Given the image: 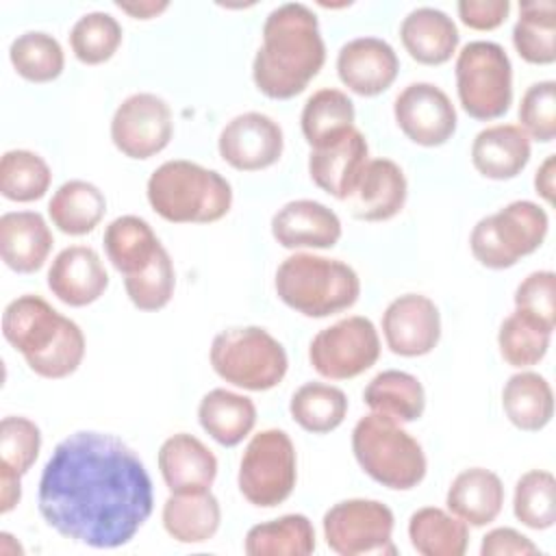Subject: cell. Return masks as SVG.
<instances>
[{
	"mask_svg": "<svg viewBox=\"0 0 556 556\" xmlns=\"http://www.w3.org/2000/svg\"><path fill=\"white\" fill-rule=\"evenodd\" d=\"M37 506L61 536L113 549L130 543L154 508L152 480L119 437L78 430L56 443L43 465Z\"/></svg>",
	"mask_w": 556,
	"mask_h": 556,
	"instance_id": "1",
	"label": "cell"
},
{
	"mask_svg": "<svg viewBox=\"0 0 556 556\" xmlns=\"http://www.w3.org/2000/svg\"><path fill=\"white\" fill-rule=\"evenodd\" d=\"M261 35L263 43L252 61L256 89L271 100L295 98L326 63L315 11L302 2H285L267 13Z\"/></svg>",
	"mask_w": 556,
	"mask_h": 556,
	"instance_id": "2",
	"label": "cell"
},
{
	"mask_svg": "<svg viewBox=\"0 0 556 556\" xmlns=\"http://www.w3.org/2000/svg\"><path fill=\"white\" fill-rule=\"evenodd\" d=\"M152 211L172 224H213L232 206V187L215 169L187 159L161 163L148 178Z\"/></svg>",
	"mask_w": 556,
	"mask_h": 556,
	"instance_id": "3",
	"label": "cell"
},
{
	"mask_svg": "<svg viewBox=\"0 0 556 556\" xmlns=\"http://www.w3.org/2000/svg\"><path fill=\"white\" fill-rule=\"evenodd\" d=\"M274 287L280 302L313 319L341 313L361 295V278L354 267L313 252L287 256L276 269Z\"/></svg>",
	"mask_w": 556,
	"mask_h": 556,
	"instance_id": "4",
	"label": "cell"
},
{
	"mask_svg": "<svg viewBox=\"0 0 556 556\" xmlns=\"http://www.w3.org/2000/svg\"><path fill=\"white\" fill-rule=\"evenodd\" d=\"M352 452L358 467L391 491L415 489L428 471L421 443L400 421L369 413L352 430Z\"/></svg>",
	"mask_w": 556,
	"mask_h": 556,
	"instance_id": "5",
	"label": "cell"
},
{
	"mask_svg": "<svg viewBox=\"0 0 556 556\" xmlns=\"http://www.w3.org/2000/svg\"><path fill=\"white\" fill-rule=\"evenodd\" d=\"M208 361L222 380L245 391H269L282 382L289 369L282 343L261 326H237L217 332Z\"/></svg>",
	"mask_w": 556,
	"mask_h": 556,
	"instance_id": "6",
	"label": "cell"
},
{
	"mask_svg": "<svg viewBox=\"0 0 556 556\" xmlns=\"http://www.w3.org/2000/svg\"><path fill=\"white\" fill-rule=\"evenodd\" d=\"M547 228L549 217L543 206L532 200H513L476 222L469 250L482 267L508 269L543 245Z\"/></svg>",
	"mask_w": 556,
	"mask_h": 556,
	"instance_id": "7",
	"label": "cell"
},
{
	"mask_svg": "<svg viewBox=\"0 0 556 556\" xmlns=\"http://www.w3.org/2000/svg\"><path fill=\"white\" fill-rule=\"evenodd\" d=\"M454 76L458 102L469 117L491 122L510 109L513 63L500 43L484 39L465 43L456 54Z\"/></svg>",
	"mask_w": 556,
	"mask_h": 556,
	"instance_id": "8",
	"label": "cell"
},
{
	"mask_svg": "<svg viewBox=\"0 0 556 556\" xmlns=\"http://www.w3.org/2000/svg\"><path fill=\"white\" fill-rule=\"evenodd\" d=\"M298 454L285 430L267 428L256 432L239 460V493L256 508L282 504L295 489Z\"/></svg>",
	"mask_w": 556,
	"mask_h": 556,
	"instance_id": "9",
	"label": "cell"
},
{
	"mask_svg": "<svg viewBox=\"0 0 556 556\" xmlns=\"http://www.w3.org/2000/svg\"><path fill=\"white\" fill-rule=\"evenodd\" d=\"M395 517L380 500L350 497L332 504L321 519L326 545L341 556H393Z\"/></svg>",
	"mask_w": 556,
	"mask_h": 556,
	"instance_id": "10",
	"label": "cell"
},
{
	"mask_svg": "<svg viewBox=\"0 0 556 556\" xmlns=\"http://www.w3.org/2000/svg\"><path fill=\"white\" fill-rule=\"evenodd\" d=\"M380 356V334L369 317L350 315L321 328L311 345V367L328 380H350L376 365Z\"/></svg>",
	"mask_w": 556,
	"mask_h": 556,
	"instance_id": "11",
	"label": "cell"
},
{
	"mask_svg": "<svg viewBox=\"0 0 556 556\" xmlns=\"http://www.w3.org/2000/svg\"><path fill=\"white\" fill-rule=\"evenodd\" d=\"M174 137L169 104L150 91L124 98L111 117V141L128 159L146 161L163 152Z\"/></svg>",
	"mask_w": 556,
	"mask_h": 556,
	"instance_id": "12",
	"label": "cell"
},
{
	"mask_svg": "<svg viewBox=\"0 0 556 556\" xmlns=\"http://www.w3.org/2000/svg\"><path fill=\"white\" fill-rule=\"evenodd\" d=\"M397 128L417 146L437 148L456 132L458 115L450 96L434 83L406 85L393 100Z\"/></svg>",
	"mask_w": 556,
	"mask_h": 556,
	"instance_id": "13",
	"label": "cell"
},
{
	"mask_svg": "<svg viewBox=\"0 0 556 556\" xmlns=\"http://www.w3.org/2000/svg\"><path fill=\"white\" fill-rule=\"evenodd\" d=\"M217 150L232 169L261 172L282 156L285 135L274 117L248 111L226 122L217 137Z\"/></svg>",
	"mask_w": 556,
	"mask_h": 556,
	"instance_id": "14",
	"label": "cell"
},
{
	"mask_svg": "<svg viewBox=\"0 0 556 556\" xmlns=\"http://www.w3.org/2000/svg\"><path fill=\"white\" fill-rule=\"evenodd\" d=\"M382 337L397 356H426L441 339V313L424 293L397 295L382 313Z\"/></svg>",
	"mask_w": 556,
	"mask_h": 556,
	"instance_id": "15",
	"label": "cell"
},
{
	"mask_svg": "<svg viewBox=\"0 0 556 556\" xmlns=\"http://www.w3.org/2000/svg\"><path fill=\"white\" fill-rule=\"evenodd\" d=\"M400 72L393 46L380 37H356L337 52L339 80L356 96L374 98L387 91Z\"/></svg>",
	"mask_w": 556,
	"mask_h": 556,
	"instance_id": "16",
	"label": "cell"
},
{
	"mask_svg": "<svg viewBox=\"0 0 556 556\" xmlns=\"http://www.w3.org/2000/svg\"><path fill=\"white\" fill-rule=\"evenodd\" d=\"M70 317L61 315L41 295L24 293L11 300L2 313V334L24 361L43 354L63 332Z\"/></svg>",
	"mask_w": 556,
	"mask_h": 556,
	"instance_id": "17",
	"label": "cell"
},
{
	"mask_svg": "<svg viewBox=\"0 0 556 556\" xmlns=\"http://www.w3.org/2000/svg\"><path fill=\"white\" fill-rule=\"evenodd\" d=\"M106 287L104 263L89 245H67L50 263L48 289L67 306H89L104 295Z\"/></svg>",
	"mask_w": 556,
	"mask_h": 556,
	"instance_id": "18",
	"label": "cell"
},
{
	"mask_svg": "<svg viewBox=\"0 0 556 556\" xmlns=\"http://www.w3.org/2000/svg\"><path fill=\"white\" fill-rule=\"evenodd\" d=\"M339 215L317 200H291L271 217V237L287 250H326L341 239Z\"/></svg>",
	"mask_w": 556,
	"mask_h": 556,
	"instance_id": "19",
	"label": "cell"
},
{
	"mask_svg": "<svg viewBox=\"0 0 556 556\" xmlns=\"http://www.w3.org/2000/svg\"><path fill=\"white\" fill-rule=\"evenodd\" d=\"M369 161V143L358 128H352L341 139L315 148L308 154L311 180L337 200H348Z\"/></svg>",
	"mask_w": 556,
	"mask_h": 556,
	"instance_id": "20",
	"label": "cell"
},
{
	"mask_svg": "<svg viewBox=\"0 0 556 556\" xmlns=\"http://www.w3.org/2000/svg\"><path fill=\"white\" fill-rule=\"evenodd\" d=\"M408 182L402 167L391 159H369L345 202L361 222H387L404 208Z\"/></svg>",
	"mask_w": 556,
	"mask_h": 556,
	"instance_id": "21",
	"label": "cell"
},
{
	"mask_svg": "<svg viewBox=\"0 0 556 556\" xmlns=\"http://www.w3.org/2000/svg\"><path fill=\"white\" fill-rule=\"evenodd\" d=\"M156 460L169 493L206 491L217 478L215 454L189 432L167 437L159 447Z\"/></svg>",
	"mask_w": 556,
	"mask_h": 556,
	"instance_id": "22",
	"label": "cell"
},
{
	"mask_svg": "<svg viewBox=\"0 0 556 556\" xmlns=\"http://www.w3.org/2000/svg\"><path fill=\"white\" fill-rule=\"evenodd\" d=\"M52 230L37 211H9L0 217V256L17 274H35L52 250Z\"/></svg>",
	"mask_w": 556,
	"mask_h": 556,
	"instance_id": "23",
	"label": "cell"
},
{
	"mask_svg": "<svg viewBox=\"0 0 556 556\" xmlns=\"http://www.w3.org/2000/svg\"><path fill=\"white\" fill-rule=\"evenodd\" d=\"M532 154L530 137L517 124L482 128L471 141V163L489 180H510L523 172Z\"/></svg>",
	"mask_w": 556,
	"mask_h": 556,
	"instance_id": "24",
	"label": "cell"
},
{
	"mask_svg": "<svg viewBox=\"0 0 556 556\" xmlns=\"http://www.w3.org/2000/svg\"><path fill=\"white\" fill-rule=\"evenodd\" d=\"M404 50L421 65H443L458 48V28L454 20L434 7L408 11L400 24Z\"/></svg>",
	"mask_w": 556,
	"mask_h": 556,
	"instance_id": "25",
	"label": "cell"
},
{
	"mask_svg": "<svg viewBox=\"0 0 556 556\" xmlns=\"http://www.w3.org/2000/svg\"><path fill=\"white\" fill-rule=\"evenodd\" d=\"M504 484L500 476L486 467H469L456 473L445 493V504L452 515L467 526L482 528L497 519L504 506Z\"/></svg>",
	"mask_w": 556,
	"mask_h": 556,
	"instance_id": "26",
	"label": "cell"
},
{
	"mask_svg": "<svg viewBox=\"0 0 556 556\" xmlns=\"http://www.w3.org/2000/svg\"><path fill=\"white\" fill-rule=\"evenodd\" d=\"M161 521L174 541L198 545L211 541L217 534L222 523V506L211 489L169 493L161 510Z\"/></svg>",
	"mask_w": 556,
	"mask_h": 556,
	"instance_id": "27",
	"label": "cell"
},
{
	"mask_svg": "<svg viewBox=\"0 0 556 556\" xmlns=\"http://www.w3.org/2000/svg\"><path fill=\"white\" fill-rule=\"evenodd\" d=\"M198 421L202 430L224 447L239 445L256 426V406L248 395L211 389L198 404Z\"/></svg>",
	"mask_w": 556,
	"mask_h": 556,
	"instance_id": "28",
	"label": "cell"
},
{
	"mask_svg": "<svg viewBox=\"0 0 556 556\" xmlns=\"http://www.w3.org/2000/svg\"><path fill=\"white\" fill-rule=\"evenodd\" d=\"M502 408L515 428L539 432L554 417L552 384L545 376L521 369L504 382Z\"/></svg>",
	"mask_w": 556,
	"mask_h": 556,
	"instance_id": "29",
	"label": "cell"
},
{
	"mask_svg": "<svg viewBox=\"0 0 556 556\" xmlns=\"http://www.w3.org/2000/svg\"><path fill=\"white\" fill-rule=\"evenodd\" d=\"M102 243L106 258L122 276L141 271L163 248L152 226L139 215H119L109 222Z\"/></svg>",
	"mask_w": 556,
	"mask_h": 556,
	"instance_id": "30",
	"label": "cell"
},
{
	"mask_svg": "<svg viewBox=\"0 0 556 556\" xmlns=\"http://www.w3.org/2000/svg\"><path fill=\"white\" fill-rule=\"evenodd\" d=\"M363 400L371 413L391 417L400 424L417 421L426 408V391L417 376L402 369H384L376 374L365 391Z\"/></svg>",
	"mask_w": 556,
	"mask_h": 556,
	"instance_id": "31",
	"label": "cell"
},
{
	"mask_svg": "<svg viewBox=\"0 0 556 556\" xmlns=\"http://www.w3.org/2000/svg\"><path fill=\"white\" fill-rule=\"evenodd\" d=\"M354 119L356 109L352 98L341 89L324 87L308 96V100L304 102L300 128L311 150H315L350 132L354 128Z\"/></svg>",
	"mask_w": 556,
	"mask_h": 556,
	"instance_id": "32",
	"label": "cell"
},
{
	"mask_svg": "<svg viewBox=\"0 0 556 556\" xmlns=\"http://www.w3.org/2000/svg\"><path fill=\"white\" fill-rule=\"evenodd\" d=\"M106 213V198L89 180H67L63 182L48 202V215L52 224L72 237H83L91 232Z\"/></svg>",
	"mask_w": 556,
	"mask_h": 556,
	"instance_id": "33",
	"label": "cell"
},
{
	"mask_svg": "<svg viewBox=\"0 0 556 556\" xmlns=\"http://www.w3.org/2000/svg\"><path fill=\"white\" fill-rule=\"evenodd\" d=\"M315 547L313 521L300 513L256 523L245 532L243 541L248 556H308Z\"/></svg>",
	"mask_w": 556,
	"mask_h": 556,
	"instance_id": "34",
	"label": "cell"
},
{
	"mask_svg": "<svg viewBox=\"0 0 556 556\" xmlns=\"http://www.w3.org/2000/svg\"><path fill=\"white\" fill-rule=\"evenodd\" d=\"M408 541L421 556H463L469 526L439 506L417 508L408 519Z\"/></svg>",
	"mask_w": 556,
	"mask_h": 556,
	"instance_id": "35",
	"label": "cell"
},
{
	"mask_svg": "<svg viewBox=\"0 0 556 556\" xmlns=\"http://www.w3.org/2000/svg\"><path fill=\"white\" fill-rule=\"evenodd\" d=\"M517 54L532 65L556 61V4L554 0H521L519 17L513 26Z\"/></svg>",
	"mask_w": 556,
	"mask_h": 556,
	"instance_id": "36",
	"label": "cell"
},
{
	"mask_svg": "<svg viewBox=\"0 0 556 556\" xmlns=\"http://www.w3.org/2000/svg\"><path fill=\"white\" fill-rule=\"evenodd\" d=\"M348 395L328 382H304L289 402L291 419L306 432L326 434L337 430L348 415Z\"/></svg>",
	"mask_w": 556,
	"mask_h": 556,
	"instance_id": "37",
	"label": "cell"
},
{
	"mask_svg": "<svg viewBox=\"0 0 556 556\" xmlns=\"http://www.w3.org/2000/svg\"><path fill=\"white\" fill-rule=\"evenodd\" d=\"M552 332L554 328L545 321L515 308L497 330L500 354L510 367L528 369L545 358Z\"/></svg>",
	"mask_w": 556,
	"mask_h": 556,
	"instance_id": "38",
	"label": "cell"
},
{
	"mask_svg": "<svg viewBox=\"0 0 556 556\" xmlns=\"http://www.w3.org/2000/svg\"><path fill=\"white\" fill-rule=\"evenodd\" d=\"M13 70L28 83H52L65 67V52L56 37L43 30H26L9 46Z\"/></svg>",
	"mask_w": 556,
	"mask_h": 556,
	"instance_id": "39",
	"label": "cell"
},
{
	"mask_svg": "<svg viewBox=\"0 0 556 556\" xmlns=\"http://www.w3.org/2000/svg\"><path fill=\"white\" fill-rule=\"evenodd\" d=\"M52 182L50 165L33 150H7L0 159V193L11 202H35Z\"/></svg>",
	"mask_w": 556,
	"mask_h": 556,
	"instance_id": "40",
	"label": "cell"
},
{
	"mask_svg": "<svg viewBox=\"0 0 556 556\" xmlns=\"http://www.w3.org/2000/svg\"><path fill=\"white\" fill-rule=\"evenodd\" d=\"M122 24L106 11H89L80 15L70 30V48L85 65L106 63L122 46Z\"/></svg>",
	"mask_w": 556,
	"mask_h": 556,
	"instance_id": "41",
	"label": "cell"
},
{
	"mask_svg": "<svg viewBox=\"0 0 556 556\" xmlns=\"http://www.w3.org/2000/svg\"><path fill=\"white\" fill-rule=\"evenodd\" d=\"M517 521L532 530H547L556 523V480L547 469L526 471L513 493Z\"/></svg>",
	"mask_w": 556,
	"mask_h": 556,
	"instance_id": "42",
	"label": "cell"
},
{
	"mask_svg": "<svg viewBox=\"0 0 556 556\" xmlns=\"http://www.w3.org/2000/svg\"><path fill=\"white\" fill-rule=\"evenodd\" d=\"M176 287V271L172 256L165 248L137 274L124 276V289L128 300L146 313L161 311L169 304Z\"/></svg>",
	"mask_w": 556,
	"mask_h": 556,
	"instance_id": "43",
	"label": "cell"
},
{
	"mask_svg": "<svg viewBox=\"0 0 556 556\" xmlns=\"http://www.w3.org/2000/svg\"><path fill=\"white\" fill-rule=\"evenodd\" d=\"M519 128L530 141L549 143L556 137V83H532L519 102Z\"/></svg>",
	"mask_w": 556,
	"mask_h": 556,
	"instance_id": "44",
	"label": "cell"
},
{
	"mask_svg": "<svg viewBox=\"0 0 556 556\" xmlns=\"http://www.w3.org/2000/svg\"><path fill=\"white\" fill-rule=\"evenodd\" d=\"M85 358V334L74 319H67L61 337L39 356L26 361L30 371L41 378L59 380L74 374Z\"/></svg>",
	"mask_w": 556,
	"mask_h": 556,
	"instance_id": "45",
	"label": "cell"
},
{
	"mask_svg": "<svg viewBox=\"0 0 556 556\" xmlns=\"http://www.w3.org/2000/svg\"><path fill=\"white\" fill-rule=\"evenodd\" d=\"M39 450H41V430L35 421L20 415H9L0 421L2 463L11 465L24 476L35 465Z\"/></svg>",
	"mask_w": 556,
	"mask_h": 556,
	"instance_id": "46",
	"label": "cell"
},
{
	"mask_svg": "<svg viewBox=\"0 0 556 556\" xmlns=\"http://www.w3.org/2000/svg\"><path fill=\"white\" fill-rule=\"evenodd\" d=\"M515 308L523 311L547 326H556V274L539 269L528 274L515 289Z\"/></svg>",
	"mask_w": 556,
	"mask_h": 556,
	"instance_id": "47",
	"label": "cell"
},
{
	"mask_svg": "<svg viewBox=\"0 0 556 556\" xmlns=\"http://www.w3.org/2000/svg\"><path fill=\"white\" fill-rule=\"evenodd\" d=\"M458 17L473 30H493L504 24L510 13L508 0H460L456 4Z\"/></svg>",
	"mask_w": 556,
	"mask_h": 556,
	"instance_id": "48",
	"label": "cell"
},
{
	"mask_svg": "<svg viewBox=\"0 0 556 556\" xmlns=\"http://www.w3.org/2000/svg\"><path fill=\"white\" fill-rule=\"evenodd\" d=\"M482 556H528L539 554V545L515 528H493L482 536Z\"/></svg>",
	"mask_w": 556,
	"mask_h": 556,
	"instance_id": "49",
	"label": "cell"
},
{
	"mask_svg": "<svg viewBox=\"0 0 556 556\" xmlns=\"http://www.w3.org/2000/svg\"><path fill=\"white\" fill-rule=\"evenodd\" d=\"M22 500V473L0 460V513H11Z\"/></svg>",
	"mask_w": 556,
	"mask_h": 556,
	"instance_id": "50",
	"label": "cell"
},
{
	"mask_svg": "<svg viewBox=\"0 0 556 556\" xmlns=\"http://www.w3.org/2000/svg\"><path fill=\"white\" fill-rule=\"evenodd\" d=\"M115 7L135 20H152L169 9L167 0H117Z\"/></svg>",
	"mask_w": 556,
	"mask_h": 556,
	"instance_id": "51",
	"label": "cell"
},
{
	"mask_svg": "<svg viewBox=\"0 0 556 556\" xmlns=\"http://www.w3.org/2000/svg\"><path fill=\"white\" fill-rule=\"evenodd\" d=\"M554 180H556V156L547 154L545 161L536 167V174H534V191L547 204L554 202Z\"/></svg>",
	"mask_w": 556,
	"mask_h": 556,
	"instance_id": "52",
	"label": "cell"
}]
</instances>
